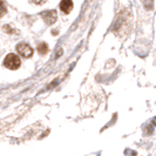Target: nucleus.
Returning a JSON list of instances; mask_svg holds the SVG:
<instances>
[{
    "label": "nucleus",
    "instance_id": "1",
    "mask_svg": "<svg viewBox=\"0 0 156 156\" xmlns=\"http://www.w3.org/2000/svg\"><path fill=\"white\" fill-rule=\"evenodd\" d=\"M4 65H5V67L8 68V69L16 70L20 67L21 61H20V58L16 54H8L5 58V60H4Z\"/></svg>",
    "mask_w": 156,
    "mask_h": 156
},
{
    "label": "nucleus",
    "instance_id": "2",
    "mask_svg": "<svg viewBox=\"0 0 156 156\" xmlns=\"http://www.w3.org/2000/svg\"><path fill=\"white\" fill-rule=\"evenodd\" d=\"M16 52H18V54H20L23 58H31L32 55H33V48H32L30 45H27V44H19L18 46H16Z\"/></svg>",
    "mask_w": 156,
    "mask_h": 156
},
{
    "label": "nucleus",
    "instance_id": "3",
    "mask_svg": "<svg viewBox=\"0 0 156 156\" xmlns=\"http://www.w3.org/2000/svg\"><path fill=\"white\" fill-rule=\"evenodd\" d=\"M41 16H42L44 20H45V23L47 25H52L56 20V12L55 11H47V12H44Z\"/></svg>",
    "mask_w": 156,
    "mask_h": 156
},
{
    "label": "nucleus",
    "instance_id": "4",
    "mask_svg": "<svg viewBox=\"0 0 156 156\" xmlns=\"http://www.w3.org/2000/svg\"><path fill=\"white\" fill-rule=\"evenodd\" d=\"M74 5H73V1L72 0H62L60 2V9L65 14H68L70 13V11L73 9Z\"/></svg>",
    "mask_w": 156,
    "mask_h": 156
},
{
    "label": "nucleus",
    "instance_id": "5",
    "mask_svg": "<svg viewBox=\"0 0 156 156\" xmlns=\"http://www.w3.org/2000/svg\"><path fill=\"white\" fill-rule=\"evenodd\" d=\"M38 52H39L40 54H46L47 52H48V46H47V44L41 42L39 46H38Z\"/></svg>",
    "mask_w": 156,
    "mask_h": 156
},
{
    "label": "nucleus",
    "instance_id": "6",
    "mask_svg": "<svg viewBox=\"0 0 156 156\" xmlns=\"http://www.w3.org/2000/svg\"><path fill=\"white\" fill-rule=\"evenodd\" d=\"M6 12H7V9H6L5 4H4L2 1H0V18L5 16V14H6Z\"/></svg>",
    "mask_w": 156,
    "mask_h": 156
},
{
    "label": "nucleus",
    "instance_id": "7",
    "mask_svg": "<svg viewBox=\"0 0 156 156\" xmlns=\"http://www.w3.org/2000/svg\"><path fill=\"white\" fill-rule=\"evenodd\" d=\"M33 1H34L37 5H41V4H44L46 0H33Z\"/></svg>",
    "mask_w": 156,
    "mask_h": 156
}]
</instances>
